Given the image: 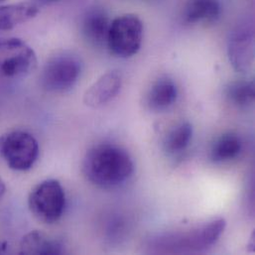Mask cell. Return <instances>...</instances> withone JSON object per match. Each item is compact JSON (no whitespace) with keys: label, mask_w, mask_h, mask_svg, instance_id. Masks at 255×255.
Returning <instances> with one entry per match:
<instances>
[{"label":"cell","mask_w":255,"mask_h":255,"mask_svg":"<svg viewBox=\"0 0 255 255\" xmlns=\"http://www.w3.org/2000/svg\"><path fill=\"white\" fill-rule=\"evenodd\" d=\"M134 164L128 151L116 144L102 143L92 147L83 160L87 180L102 189L125 184L132 176Z\"/></svg>","instance_id":"1"},{"label":"cell","mask_w":255,"mask_h":255,"mask_svg":"<svg viewBox=\"0 0 255 255\" xmlns=\"http://www.w3.org/2000/svg\"><path fill=\"white\" fill-rule=\"evenodd\" d=\"M143 34L144 27L141 19L132 13L124 14L111 22L107 46L120 58H131L139 52Z\"/></svg>","instance_id":"5"},{"label":"cell","mask_w":255,"mask_h":255,"mask_svg":"<svg viewBox=\"0 0 255 255\" xmlns=\"http://www.w3.org/2000/svg\"><path fill=\"white\" fill-rule=\"evenodd\" d=\"M228 50L233 67L241 73L250 72L255 59V34L253 27H238L231 36Z\"/></svg>","instance_id":"8"},{"label":"cell","mask_w":255,"mask_h":255,"mask_svg":"<svg viewBox=\"0 0 255 255\" xmlns=\"http://www.w3.org/2000/svg\"><path fill=\"white\" fill-rule=\"evenodd\" d=\"M221 14L220 0H187L182 11V20L188 25L209 24L216 22Z\"/></svg>","instance_id":"11"},{"label":"cell","mask_w":255,"mask_h":255,"mask_svg":"<svg viewBox=\"0 0 255 255\" xmlns=\"http://www.w3.org/2000/svg\"><path fill=\"white\" fill-rule=\"evenodd\" d=\"M111 19L102 8H92L85 14L82 21L84 38L94 47L107 45L111 27Z\"/></svg>","instance_id":"10"},{"label":"cell","mask_w":255,"mask_h":255,"mask_svg":"<svg viewBox=\"0 0 255 255\" xmlns=\"http://www.w3.org/2000/svg\"><path fill=\"white\" fill-rule=\"evenodd\" d=\"M82 73L80 59L71 53L52 57L44 66L41 85L50 93H65L74 88Z\"/></svg>","instance_id":"7"},{"label":"cell","mask_w":255,"mask_h":255,"mask_svg":"<svg viewBox=\"0 0 255 255\" xmlns=\"http://www.w3.org/2000/svg\"><path fill=\"white\" fill-rule=\"evenodd\" d=\"M243 149L241 138L235 133H225L219 137L211 150V158L214 162H229L237 158Z\"/></svg>","instance_id":"15"},{"label":"cell","mask_w":255,"mask_h":255,"mask_svg":"<svg viewBox=\"0 0 255 255\" xmlns=\"http://www.w3.org/2000/svg\"><path fill=\"white\" fill-rule=\"evenodd\" d=\"M40 10L31 2H19L0 6V32L9 31L34 19Z\"/></svg>","instance_id":"13"},{"label":"cell","mask_w":255,"mask_h":255,"mask_svg":"<svg viewBox=\"0 0 255 255\" xmlns=\"http://www.w3.org/2000/svg\"><path fill=\"white\" fill-rule=\"evenodd\" d=\"M122 88V74L119 71L107 72L85 92L84 104L91 109L103 108L120 95Z\"/></svg>","instance_id":"9"},{"label":"cell","mask_w":255,"mask_h":255,"mask_svg":"<svg viewBox=\"0 0 255 255\" xmlns=\"http://www.w3.org/2000/svg\"><path fill=\"white\" fill-rule=\"evenodd\" d=\"M6 0H0V3H2V2H5Z\"/></svg>","instance_id":"21"},{"label":"cell","mask_w":255,"mask_h":255,"mask_svg":"<svg viewBox=\"0 0 255 255\" xmlns=\"http://www.w3.org/2000/svg\"><path fill=\"white\" fill-rule=\"evenodd\" d=\"M37 55L33 48L19 38H0V78L23 79L37 68Z\"/></svg>","instance_id":"4"},{"label":"cell","mask_w":255,"mask_h":255,"mask_svg":"<svg viewBox=\"0 0 255 255\" xmlns=\"http://www.w3.org/2000/svg\"><path fill=\"white\" fill-rule=\"evenodd\" d=\"M6 244L5 243H2V242H0V255L1 254H3L4 252H5V250H6Z\"/></svg>","instance_id":"19"},{"label":"cell","mask_w":255,"mask_h":255,"mask_svg":"<svg viewBox=\"0 0 255 255\" xmlns=\"http://www.w3.org/2000/svg\"><path fill=\"white\" fill-rule=\"evenodd\" d=\"M28 206L31 214L39 222L47 225L55 224L62 218L65 211L64 188L58 180H45L31 191Z\"/></svg>","instance_id":"3"},{"label":"cell","mask_w":255,"mask_h":255,"mask_svg":"<svg viewBox=\"0 0 255 255\" xmlns=\"http://www.w3.org/2000/svg\"><path fill=\"white\" fill-rule=\"evenodd\" d=\"M63 252L60 242L38 231L27 234L20 244V254L22 255H61Z\"/></svg>","instance_id":"14"},{"label":"cell","mask_w":255,"mask_h":255,"mask_svg":"<svg viewBox=\"0 0 255 255\" xmlns=\"http://www.w3.org/2000/svg\"><path fill=\"white\" fill-rule=\"evenodd\" d=\"M5 192H6V187H5V184L3 182V180L0 178V200L3 198V196L5 195Z\"/></svg>","instance_id":"18"},{"label":"cell","mask_w":255,"mask_h":255,"mask_svg":"<svg viewBox=\"0 0 255 255\" xmlns=\"http://www.w3.org/2000/svg\"><path fill=\"white\" fill-rule=\"evenodd\" d=\"M0 156L14 171L30 170L39 157V144L29 132L14 130L0 136Z\"/></svg>","instance_id":"6"},{"label":"cell","mask_w":255,"mask_h":255,"mask_svg":"<svg viewBox=\"0 0 255 255\" xmlns=\"http://www.w3.org/2000/svg\"><path fill=\"white\" fill-rule=\"evenodd\" d=\"M226 98L238 109H248L255 102V83L253 81H235L229 84L225 91Z\"/></svg>","instance_id":"16"},{"label":"cell","mask_w":255,"mask_h":255,"mask_svg":"<svg viewBox=\"0 0 255 255\" xmlns=\"http://www.w3.org/2000/svg\"><path fill=\"white\" fill-rule=\"evenodd\" d=\"M192 137V125L189 123H182L168 132L164 140V149L171 155L181 154L190 145Z\"/></svg>","instance_id":"17"},{"label":"cell","mask_w":255,"mask_h":255,"mask_svg":"<svg viewBox=\"0 0 255 255\" xmlns=\"http://www.w3.org/2000/svg\"><path fill=\"white\" fill-rule=\"evenodd\" d=\"M227 223L220 218L188 232L168 234L155 241V248L161 253H200L214 246L226 229Z\"/></svg>","instance_id":"2"},{"label":"cell","mask_w":255,"mask_h":255,"mask_svg":"<svg viewBox=\"0 0 255 255\" xmlns=\"http://www.w3.org/2000/svg\"><path fill=\"white\" fill-rule=\"evenodd\" d=\"M178 89L169 77L157 79L146 95V106L150 111L160 113L170 109L177 101Z\"/></svg>","instance_id":"12"},{"label":"cell","mask_w":255,"mask_h":255,"mask_svg":"<svg viewBox=\"0 0 255 255\" xmlns=\"http://www.w3.org/2000/svg\"><path fill=\"white\" fill-rule=\"evenodd\" d=\"M39 1L42 2V3H44V4H51V3L57 2L58 0H39Z\"/></svg>","instance_id":"20"}]
</instances>
